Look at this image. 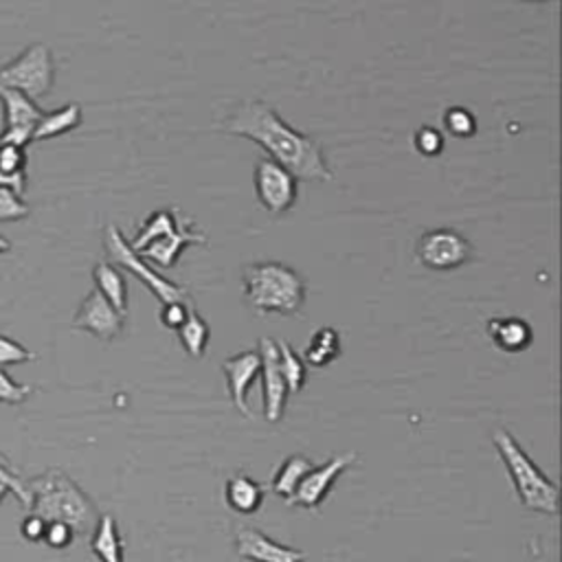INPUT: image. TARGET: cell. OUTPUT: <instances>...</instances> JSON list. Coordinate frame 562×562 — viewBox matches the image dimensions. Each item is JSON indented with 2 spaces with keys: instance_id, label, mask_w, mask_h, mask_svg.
<instances>
[{
  "instance_id": "6da1fadb",
  "label": "cell",
  "mask_w": 562,
  "mask_h": 562,
  "mask_svg": "<svg viewBox=\"0 0 562 562\" xmlns=\"http://www.w3.org/2000/svg\"><path fill=\"white\" fill-rule=\"evenodd\" d=\"M225 130L264 147L271 160L288 169L297 180H332L321 141L290 128L266 101L238 104L225 119Z\"/></svg>"
},
{
  "instance_id": "7a4b0ae2",
  "label": "cell",
  "mask_w": 562,
  "mask_h": 562,
  "mask_svg": "<svg viewBox=\"0 0 562 562\" xmlns=\"http://www.w3.org/2000/svg\"><path fill=\"white\" fill-rule=\"evenodd\" d=\"M32 505L27 514H36L45 523H64L75 536H88L97 525V507L84 490L62 470H47L27 481Z\"/></svg>"
},
{
  "instance_id": "3957f363",
  "label": "cell",
  "mask_w": 562,
  "mask_h": 562,
  "mask_svg": "<svg viewBox=\"0 0 562 562\" xmlns=\"http://www.w3.org/2000/svg\"><path fill=\"white\" fill-rule=\"evenodd\" d=\"M244 297L258 314L292 316L306 303V282L286 264L258 262L244 268Z\"/></svg>"
},
{
  "instance_id": "277c9868",
  "label": "cell",
  "mask_w": 562,
  "mask_h": 562,
  "mask_svg": "<svg viewBox=\"0 0 562 562\" xmlns=\"http://www.w3.org/2000/svg\"><path fill=\"white\" fill-rule=\"evenodd\" d=\"M494 449L501 462L507 468V475L514 483L516 497L523 507L540 514L555 516L560 512V490L558 486L531 462V457L521 449L514 435L505 429L492 433Z\"/></svg>"
},
{
  "instance_id": "5b68a950",
  "label": "cell",
  "mask_w": 562,
  "mask_h": 562,
  "mask_svg": "<svg viewBox=\"0 0 562 562\" xmlns=\"http://www.w3.org/2000/svg\"><path fill=\"white\" fill-rule=\"evenodd\" d=\"M56 82V62L47 45L36 43L27 47L16 60L0 67V86L21 91L38 101L51 93Z\"/></svg>"
},
{
  "instance_id": "8992f818",
  "label": "cell",
  "mask_w": 562,
  "mask_h": 562,
  "mask_svg": "<svg viewBox=\"0 0 562 562\" xmlns=\"http://www.w3.org/2000/svg\"><path fill=\"white\" fill-rule=\"evenodd\" d=\"M104 249L112 266H119L139 277L152 290V295L160 299V303H187V299H190V290L184 286H178L176 282H169L167 277L158 275V271H152L150 264L136 251H132L130 242L115 225L106 227Z\"/></svg>"
},
{
  "instance_id": "52a82bcc",
  "label": "cell",
  "mask_w": 562,
  "mask_h": 562,
  "mask_svg": "<svg viewBox=\"0 0 562 562\" xmlns=\"http://www.w3.org/2000/svg\"><path fill=\"white\" fill-rule=\"evenodd\" d=\"M255 192L260 205L279 216L295 207L299 199V180L271 158H260L255 165Z\"/></svg>"
},
{
  "instance_id": "ba28073f",
  "label": "cell",
  "mask_w": 562,
  "mask_h": 562,
  "mask_svg": "<svg viewBox=\"0 0 562 562\" xmlns=\"http://www.w3.org/2000/svg\"><path fill=\"white\" fill-rule=\"evenodd\" d=\"M416 255L431 271H453L473 258V247L453 229H433L418 240Z\"/></svg>"
},
{
  "instance_id": "9c48e42d",
  "label": "cell",
  "mask_w": 562,
  "mask_h": 562,
  "mask_svg": "<svg viewBox=\"0 0 562 562\" xmlns=\"http://www.w3.org/2000/svg\"><path fill=\"white\" fill-rule=\"evenodd\" d=\"M0 101H3L5 115V128L0 132V143L27 147L45 110L21 91L5 86H0Z\"/></svg>"
},
{
  "instance_id": "30bf717a",
  "label": "cell",
  "mask_w": 562,
  "mask_h": 562,
  "mask_svg": "<svg viewBox=\"0 0 562 562\" xmlns=\"http://www.w3.org/2000/svg\"><path fill=\"white\" fill-rule=\"evenodd\" d=\"M356 462V455H338L327 459L323 466H314L303 481L299 483L297 492L286 501L292 507H308V510H319V505L327 499L334 481Z\"/></svg>"
},
{
  "instance_id": "8fae6325",
  "label": "cell",
  "mask_w": 562,
  "mask_h": 562,
  "mask_svg": "<svg viewBox=\"0 0 562 562\" xmlns=\"http://www.w3.org/2000/svg\"><path fill=\"white\" fill-rule=\"evenodd\" d=\"M260 358H262V394H264V416L268 422H279L284 418L288 385L279 371L277 362V345L273 338H260Z\"/></svg>"
},
{
  "instance_id": "7c38bea8",
  "label": "cell",
  "mask_w": 562,
  "mask_h": 562,
  "mask_svg": "<svg viewBox=\"0 0 562 562\" xmlns=\"http://www.w3.org/2000/svg\"><path fill=\"white\" fill-rule=\"evenodd\" d=\"M123 325H125V316L121 312H117L99 290H91L86 295V299L82 301V306L73 319V327L86 330L101 340L117 338L121 334Z\"/></svg>"
},
{
  "instance_id": "4fadbf2b",
  "label": "cell",
  "mask_w": 562,
  "mask_h": 562,
  "mask_svg": "<svg viewBox=\"0 0 562 562\" xmlns=\"http://www.w3.org/2000/svg\"><path fill=\"white\" fill-rule=\"evenodd\" d=\"M223 371H225V379H227V387H229V394L234 398V405L236 409L247 416V418H253L249 405H247V398H249V392L253 387V383L258 381V376L262 373V358H260V351L258 349H251V351H242L238 356H231L223 362Z\"/></svg>"
},
{
  "instance_id": "5bb4252c",
  "label": "cell",
  "mask_w": 562,
  "mask_h": 562,
  "mask_svg": "<svg viewBox=\"0 0 562 562\" xmlns=\"http://www.w3.org/2000/svg\"><path fill=\"white\" fill-rule=\"evenodd\" d=\"M236 549L251 562H303L306 553L292 547H284L258 529L238 525Z\"/></svg>"
},
{
  "instance_id": "9a60e30c",
  "label": "cell",
  "mask_w": 562,
  "mask_h": 562,
  "mask_svg": "<svg viewBox=\"0 0 562 562\" xmlns=\"http://www.w3.org/2000/svg\"><path fill=\"white\" fill-rule=\"evenodd\" d=\"M192 244H207V236L194 231L190 220H180L178 227H176L171 234H167V236H163L160 240L152 242V244H150L147 249H143L139 255H141L143 260L154 262V264L160 266V268H171V266L178 262L180 253H182L187 247H192Z\"/></svg>"
},
{
  "instance_id": "2e32d148",
  "label": "cell",
  "mask_w": 562,
  "mask_h": 562,
  "mask_svg": "<svg viewBox=\"0 0 562 562\" xmlns=\"http://www.w3.org/2000/svg\"><path fill=\"white\" fill-rule=\"evenodd\" d=\"M486 330H488V336L492 338V343L499 349L510 351V354L527 349L531 345V338H534L531 325L525 319H521V316L490 319Z\"/></svg>"
},
{
  "instance_id": "e0dca14e",
  "label": "cell",
  "mask_w": 562,
  "mask_h": 562,
  "mask_svg": "<svg viewBox=\"0 0 562 562\" xmlns=\"http://www.w3.org/2000/svg\"><path fill=\"white\" fill-rule=\"evenodd\" d=\"M91 551L99 558V562H125L123 540L112 514H99L91 534Z\"/></svg>"
},
{
  "instance_id": "ac0fdd59",
  "label": "cell",
  "mask_w": 562,
  "mask_h": 562,
  "mask_svg": "<svg viewBox=\"0 0 562 562\" xmlns=\"http://www.w3.org/2000/svg\"><path fill=\"white\" fill-rule=\"evenodd\" d=\"M0 187L23 196L27 190V152L25 147L0 143Z\"/></svg>"
},
{
  "instance_id": "d6986e66",
  "label": "cell",
  "mask_w": 562,
  "mask_h": 562,
  "mask_svg": "<svg viewBox=\"0 0 562 562\" xmlns=\"http://www.w3.org/2000/svg\"><path fill=\"white\" fill-rule=\"evenodd\" d=\"M227 505L238 514H255L264 503V488L249 475H234L225 486Z\"/></svg>"
},
{
  "instance_id": "ffe728a7",
  "label": "cell",
  "mask_w": 562,
  "mask_h": 562,
  "mask_svg": "<svg viewBox=\"0 0 562 562\" xmlns=\"http://www.w3.org/2000/svg\"><path fill=\"white\" fill-rule=\"evenodd\" d=\"M93 279H95V290H99L110 301V306L125 316L128 314V284H125L123 273L108 262H97L93 268Z\"/></svg>"
},
{
  "instance_id": "44dd1931",
  "label": "cell",
  "mask_w": 562,
  "mask_h": 562,
  "mask_svg": "<svg viewBox=\"0 0 562 562\" xmlns=\"http://www.w3.org/2000/svg\"><path fill=\"white\" fill-rule=\"evenodd\" d=\"M82 123V108L77 104H67L60 110L53 112H45L43 119L38 121L32 141H47L60 134H67L71 130H75Z\"/></svg>"
},
{
  "instance_id": "7402d4cb",
  "label": "cell",
  "mask_w": 562,
  "mask_h": 562,
  "mask_svg": "<svg viewBox=\"0 0 562 562\" xmlns=\"http://www.w3.org/2000/svg\"><path fill=\"white\" fill-rule=\"evenodd\" d=\"M306 362L312 367H327L340 356V336L332 327H319L312 332L306 345Z\"/></svg>"
},
{
  "instance_id": "603a6c76",
  "label": "cell",
  "mask_w": 562,
  "mask_h": 562,
  "mask_svg": "<svg viewBox=\"0 0 562 562\" xmlns=\"http://www.w3.org/2000/svg\"><path fill=\"white\" fill-rule=\"evenodd\" d=\"M314 468V464L303 457V455H290L282 468L275 473V479H273V492L284 497L286 501L297 492L299 483L303 481V477Z\"/></svg>"
},
{
  "instance_id": "cb8c5ba5",
  "label": "cell",
  "mask_w": 562,
  "mask_h": 562,
  "mask_svg": "<svg viewBox=\"0 0 562 562\" xmlns=\"http://www.w3.org/2000/svg\"><path fill=\"white\" fill-rule=\"evenodd\" d=\"M180 218L178 214H174V210H160V212H154L143 225H141V231L136 234V238L130 242L132 251L141 253L143 249H147L152 242L160 240L163 236L171 234L176 227H178Z\"/></svg>"
},
{
  "instance_id": "d4e9b609",
  "label": "cell",
  "mask_w": 562,
  "mask_h": 562,
  "mask_svg": "<svg viewBox=\"0 0 562 562\" xmlns=\"http://www.w3.org/2000/svg\"><path fill=\"white\" fill-rule=\"evenodd\" d=\"M178 336L187 356L190 358L205 356V349L210 343V325L196 310H190V314H187L184 323L178 327Z\"/></svg>"
},
{
  "instance_id": "484cf974",
  "label": "cell",
  "mask_w": 562,
  "mask_h": 562,
  "mask_svg": "<svg viewBox=\"0 0 562 562\" xmlns=\"http://www.w3.org/2000/svg\"><path fill=\"white\" fill-rule=\"evenodd\" d=\"M277 345V362H279V371L288 385V394H299L306 387V379H308V369L306 362L299 358V354L290 347V343L286 340H275Z\"/></svg>"
},
{
  "instance_id": "4316f807",
  "label": "cell",
  "mask_w": 562,
  "mask_h": 562,
  "mask_svg": "<svg viewBox=\"0 0 562 562\" xmlns=\"http://www.w3.org/2000/svg\"><path fill=\"white\" fill-rule=\"evenodd\" d=\"M29 205L23 196L14 194L8 187H0V223H16L29 218Z\"/></svg>"
},
{
  "instance_id": "83f0119b",
  "label": "cell",
  "mask_w": 562,
  "mask_h": 562,
  "mask_svg": "<svg viewBox=\"0 0 562 562\" xmlns=\"http://www.w3.org/2000/svg\"><path fill=\"white\" fill-rule=\"evenodd\" d=\"M444 125L446 130L453 134V136H459V139H468L477 132V119L473 112H468L466 108H449L446 115H444Z\"/></svg>"
},
{
  "instance_id": "f1b7e54d",
  "label": "cell",
  "mask_w": 562,
  "mask_h": 562,
  "mask_svg": "<svg viewBox=\"0 0 562 562\" xmlns=\"http://www.w3.org/2000/svg\"><path fill=\"white\" fill-rule=\"evenodd\" d=\"M0 483H3L19 501L25 510H29L32 505V494H29V488H27V481L23 477H19V473H14L8 462L3 459V455H0Z\"/></svg>"
},
{
  "instance_id": "f546056e",
  "label": "cell",
  "mask_w": 562,
  "mask_h": 562,
  "mask_svg": "<svg viewBox=\"0 0 562 562\" xmlns=\"http://www.w3.org/2000/svg\"><path fill=\"white\" fill-rule=\"evenodd\" d=\"M34 394L32 385L16 383L10 373L0 367V403L3 405H21Z\"/></svg>"
},
{
  "instance_id": "4dcf8cb0",
  "label": "cell",
  "mask_w": 562,
  "mask_h": 562,
  "mask_svg": "<svg viewBox=\"0 0 562 562\" xmlns=\"http://www.w3.org/2000/svg\"><path fill=\"white\" fill-rule=\"evenodd\" d=\"M27 360H36V354L29 351L19 340H14L5 334H0V367L21 364V362H27Z\"/></svg>"
},
{
  "instance_id": "1f68e13d",
  "label": "cell",
  "mask_w": 562,
  "mask_h": 562,
  "mask_svg": "<svg viewBox=\"0 0 562 562\" xmlns=\"http://www.w3.org/2000/svg\"><path fill=\"white\" fill-rule=\"evenodd\" d=\"M414 143H416V150L422 154V156H438L442 154L444 150V134L438 130V128H431V125H425L416 132L414 136Z\"/></svg>"
},
{
  "instance_id": "d6a6232c",
  "label": "cell",
  "mask_w": 562,
  "mask_h": 562,
  "mask_svg": "<svg viewBox=\"0 0 562 562\" xmlns=\"http://www.w3.org/2000/svg\"><path fill=\"white\" fill-rule=\"evenodd\" d=\"M75 538L77 536H75V531L69 525H64V523H47L43 542L49 545L51 549H67V547L73 545Z\"/></svg>"
},
{
  "instance_id": "836d02e7",
  "label": "cell",
  "mask_w": 562,
  "mask_h": 562,
  "mask_svg": "<svg viewBox=\"0 0 562 562\" xmlns=\"http://www.w3.org/2000/svg\"><path fill=\"white\" fill-rule=\"evenodd\" d=\"M187 314H190V308H187V303H163L158 319L165 327L178 330L184 323Z\"/></svg>"
},
{
  "instance_id": "e575fe53",
  "label": "cell",
  "mask_w": 562,
  "mask_h": 562,
  "mask_svg": "<svg viewBox=\"0 0 562 562\" xmlns=\"http://www.w3.org/2000/svg\"><path fill=\"white\" fill-rule=\"evenodd\" d=\"M45 529H47V523L43 518H38L36 514H27L25 521L21 523V534L29 542H43Z\"/></svg>"
},
{
  "instance_id": "d590c367",
  "label": "cell",
  "mask_w": 562,
  "mask_h": 562,
  "mask_svg": "<svg viewBox=\"0 0 562 562\" xmlns=\"http://www.w3.org/2000/svg\"><path fill=\"white\" fill-rule=\"evenodd\" d=\"M10 251H12V242H10L8 238L0 236V255H3V253H10Z\"/></svg>"
},
{
  "instance_id": "8d00e7d4",
  "label": "cell",
  "mask_w": 562,
  "mask_h": 562,
  "mask_svg": "<svg viewBox=\"0 0 562 562\" xmlns=\"http://www.w3.org/2000/svg\"><path fill=\"white\" fill-rule=\"evenodd\" d=\"M8 492H10V490H8L3 483H0V501H3V499L8 497Z\"/></svg>"
}]
</instances>
